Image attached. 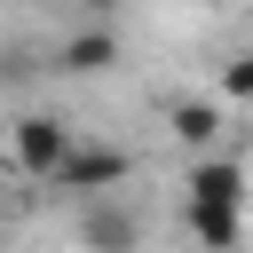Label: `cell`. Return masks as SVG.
Listing matches in <instances>:
<instances>
[{"label": "cell", "mask_w": 253, "mask_h": 253, "mask_svg": "<svg viewBox=\"0 0 253 253\" xmlns=\"http://www.w3.org/2000/svg\"><path fill=\"white\" fill-rule=\"evenodd\" d=\"M55 63H63V71H79V79H95V71H111V63H119V40H111L103 24H87V32H63Z\"/></svg>", "instance_id": "cell-5"}, {"label": "cell", "mask_w": 253, "mask_h": 253, "mask_svg": "<svg viewBox=\"0 0 253 253\" xmlns=\"http://www.w3.org/2000/svg\"><path fill=\"white\" fill-rule=\"evenodd\" d=\"M126 174H134V158H126V150H111V142H79V150L63 158L55 190H63V198H79V206H95V198H111Z\"/></svg>", "instance_id": "cell-2"}, {"label": "cell", "mask_w": 253, "mask_h": 253, "mask_svg": "<svg viewBox=\"0 0 253 253\" xmlns=\"http://www.w3.org/2000/svg\"><path fill=\"white\" fill-rule=\"evenodd\" d=\"M71 150H79V134H71L63 119H47V111H32V119H16V134H8V158H16L24 174H40V182H55Z\"/></svg>", "instance_id": "cell-1"}, {"label": "cell", "mask_w": 253, "mask_h": 253, "mask_svg": "<svg viewBox=\"0 0 253 253\" xmlns=\"http://www.w3.org/2000/svg\"><path fill=\"white\" fill-rule=\"evenodd\" d=\"M190 206H206V213H237L245 206V166L237 158H190Z\"/></svg>", "instance_id": "cell-4"}, {"label": "cell", "mask_w": 253, "mask_h": 253, "mask_svg": "<svg viewBox=\"0 0 253 253\" xmlns=\"http://www.w3.org/2000/svg\"><path fill=\"white\" fill-rule=\"evenodd\" d=\"M79 253H142V221L126 198H95L79 206Z\"/></svg>", "instance_id": "cell-3"}, {"label": "cell", "mask_w": 253, "mask_h": 253, "mask_svg": "<svg viewBox=\"0 0 253 253\" xmlns=\"http://www.w3.org/2000/svg\"><path fill=\"white\" fill-rule=\"evenodd\" d=\"M190 237L213 245V253H229V245L245 237V221H237V213H206V206H190Z\"/></svg>", "instance_id": "cell-6"}, {"label": "cell", "mask_w": 253, "mask_h": 253, "mask_svg": "<svg viewBox=\"0 0 253 253\" xmlns=\"http://www.w3.org/2000/svg\"><path fill=\"white\" fill-rule=\"evenodd\" d=\"M174 134H182V150H198V142H213V134H221V119H213V103H182V111H174Z\"/></svg>", "instance_id": "cell-7"}, {"label": "cell", "mask_w": 253, "mask_h": 253, "mask_svg": "<svg viewBox=\"0 0 253 253\" xmlns=\"http://www.w3.org/2000/svg\"><path fill=\"white\" fill-rule=\"evenodd\" d=\"M221 87H229V95H237V103L253 111V55H229V71H221Z\"/></svg>", "instance_id": "cell-8"}]
</instances>
